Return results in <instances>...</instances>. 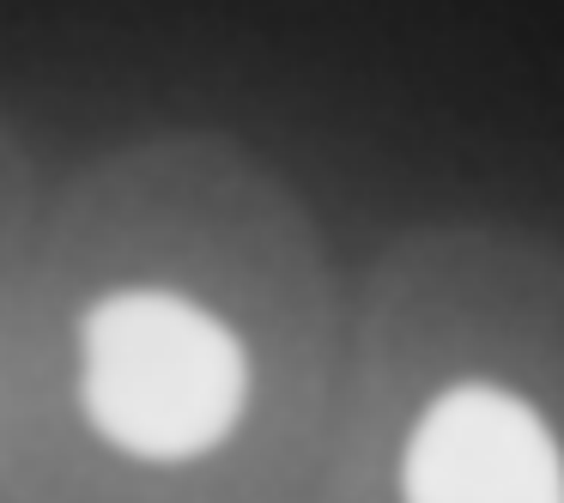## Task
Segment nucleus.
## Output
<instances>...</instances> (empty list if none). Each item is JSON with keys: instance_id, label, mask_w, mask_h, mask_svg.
<instances>
[{"instance_id": "nucleus-1", "label": "nucleus", "mask_w": 564, "mask_h": 503, "mask_svg": "<svg viewBox=\"0 0 564 503\" xmlns=\"http://www.w3.org/2000/svg\"><path fill=\"white\" fill-rule=\"evenodd\" d=\"M74 352L86 425L140 467L207 461L256 413V340L200 285H110L79 316Z\"/></svg>"}]
</instances>
